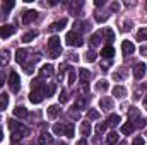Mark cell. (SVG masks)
<instances>
[{
  "label": "cell",
  "instance_id": "cell-1",
  "mask_svg": "<svg viewBox=\"0 0 147 145\" xmlns=\"http://www.w3.org/2000/svg\"><path fill=\"white\" fill-rule=\"evenodd\" d=\"M9 128L12 130V140L14 142H17L19 138H22V137H26L29 133V128H26L24 125H21V123H17L14 119H9Z\"/></svg>",
  "mask_w": 147,
  "mask_h": 145
},
{
  "label": "cell",
  "instance_id": "cell-2",
  "mask_svg": "<svg viewBox=\"0 0 147 145\" xmlns=\"http://www.w3.org/2000/svg\"><path fill=\"white\" fill-rule=\"evenodd\" d=\"M48 50H50V58H57L62 53V44H60V38L58 36H51L48 39Z\"/></svg>",
  "mask_w": 147,
  "mask_h": 145
},
{
  "label": "cell",
  "instance_id": "cell-3",
  "mask_svg": "<svg viewBox=\"0 0 147 145\" xmlns=\"http://www.w3.org/2000/svg\"><path fill=\"white\" fill-rule=\"evenodd\" d=\"M65 41H67L69 46H75V48H79V46L84 44V39H82V36H80L77 31H70V33L65 36Z\"/></svg>",
  "mask_w": 147,
  "mask_h": 145
},
{
  "label": "cell",
  "instance_id": "cell-4",
  "mask_svg": "<svg viewBox=\"0 0 147 145\" xmlns=\"http://www.w3.org/2000/svg\"><path fill=\"white\" fill-rule=\"evenodd\" d=\"M19 82H21L19 80V75L16 72H10V75H9V87H10L12 92H19V89H21V84Z\"/></svg>",
  "mask_w": 147,
  "mask_h": 145
},
{
  "label": "cell",
  "instance_id": "cell-5",
  "mask_svg": "<svg viewBox=\"0 0 147 145\" xmlns=\"http://www.w3.org/2000/svg\"><path fill=\"white\" fill-rule=\"evenodd\" d=\"M14 33H16V28L12 24H3L0 28V38H10Z\"/></svg>",
  "mask_w": 147,
  "mask_h": 145
},
{
  "label": "cell",
  "instance_id": "cell-6",
  "mask_svg": "<svg viewBox=\"0 0 147 145\" xmlns=\"http://www.w3.org/2000/svg\"><path fill=\"white\" fill-rule=\"evenodd\" d=\"M43 99H45V91H33V92L29 94V101H31L33 104H39Z\"/></svg>",
  "mask_w": 147,
  "mask_h": 145
},
{
  "label": "cell",
  "instance_id": "cell-7",
  "mask_svg": "<svg viewBox=\"0 0 147 145\" xmlns=\"http://www.w3.org/2000/svg\"><path fill=\"white\" fill-rule=\"evenodd\" d=\"M36 19H38L36 10H26V12L22 14V22H24V24H31V22L36 21Z\"/></svg>",
  "mask_w": 147,
  "mask_h": 145
},
{
  "label": "cell",
  "instance_id": "cell-8",
  "mask_svg": "<svg viewBox=\"0 0 147 145\" xmlns=\"http://www.w3.org/2000/svg\"><path fill=\"white\" fill-rule=\"evenodd\" d=\"M146 63H137L135 67H134V77L137 79V80H140L144 75H146Z\"/></svg>",
  "mask_w": 147,
  "mask_h": 145
},
{
  "label": "cell",
  "instance_id": "cell-9",
  "mask_svg": "<svg viewBox=\"0 0 147 145\" xmlns=\"http://www.w3.org/2000/svg\"><path fill=\"white\" fill-rule=\"evenodd\" d=\"M65 24H67V19H60V21L53 22V24L48 28V31H50V33H57V31H62V29L65 28Z\"/></svg>",
  "mask_w": 147,
  "mask_h": 145
},
{
  "label": "cell",
  "instance_id": "cell-10",
  "mask_svg": "<svg viewBox=\"0 0 147 145\" xmlns=\"http://www.w3.org/2000/svg\"><path fill=\"white\" fill-rule=\"evenodd\" d=\"M29 56V51L28 50H17L16 51V60H17V63H21V65H26V58Z\"/></svg>",
  "mask_w": 147,
  "mask_h": 145
},
{
  "label": "cell",
  "instance_id": "cell-11",
  "mask_svg": "<svg viewBox=\"0 0 147 145\" xmlns=\"http://www.w3.org/2000/svg\"><path fill=\"white\" fill-rule=\"evenodd\" d=\"M99 36H101V39L105 38L108 43H111V41H115V33L111 31L110 28H105L103 31H99Z\"/></svg>",
  "mask_w": 147,
  "mask_h": 145
},
{
  "label": "cell",
  "instance_id": "cell-12",
  "mask_svg": "<svg viewBox=\"0 0 147 145\" xmlns=\"http://www.w3.org/2000/svg\"><path fill=\"white\" fill-rule=\"evenodd\" d=\"M99 106H101V109L108 111V109L113 108V99H111V97H108V96L101 97V99H99Z\"/></svg>",
  "mask_w": 147,
  "mask_h": 145
},
{
  "label": "cell",
  "instance_id": "cell-13",
  "mask_svg": "<svg viewBox=\"0 0 147 145\" xmlns=\"http://www.w3.org/2000/svg\"><path fill=\"white\" fill-rule=\"evenodd\" d=\"M121 50H123L125 55H132V53L135 51V46H134L132 41H123V43H121Z\"/></svg>",
  "mask_w": 147,
  "mask_h": 145
},
{
  "label": "cell",
  "instance_id": "cell-14",
  "mask_svg": "<svg viewBox=\"0 0 147 145\" xmlns=\"http://www.w3.org/2000/svg\"><path fill=\"white\" fill-rule=\"evenodd\" d=\"M51 144H53V137L50 133H43L38 138V145H51Z\"/></svg>",
  "mask_w": 147,
  "mask_h": 145
},
{
  "label": "cell",
  "instance_id": "cell-15",
  "mask_svg": "<svg viewBox=\"0 0 147 145\" xmlns=\"http://www.w3.org/2000/svg\"><path fill=\"white\" fill-rule=\"evenodd\" d=\"M9 62H10V53H9V50H2V51H0V67H5Z\"/></svg>",
  "mask_w": 147,
  "mask_h": 145
},
{
  "label": "cell",
  "instance_id": "cell-16",
  "mask_svg": "<svg viewBox=\"0 0 147 145\" xmlns=\"http://www.w3.org/2000/svg\"><path fill=\"white\" fill-rule=\"evenodd\" d=\"M89 77H91V72H89L87 68H80V70H79V82H80V84H87Z\"/></svg>",
  "mask_w": 147,
  "mask_h": 145
},
{
  "label": "cell",
  "instance_id": "cell-17",
  "mask_svg": "<svg viewBox=\"0 0 147 145\" xmlns=\"http://www.w3.org/2000/svg\"><path fill=\"white\" fill-rule=\"evenodd\" d=\"M101 56H105V58H113V56H115V48H113L111 44H106V46L101 50Z\"/></svg>",
  "mask_w": 147,
  "mask_h": 145
},
{
  "label": "cell",
  "instance_id": "cell-18",
  "mask_svg": "<svg viewBox=\"0 0 147 145\" xmlns=\"http://www.w3.org/2000/svg\"><path fill=\"white\" fill-rule=\"evenodd\" d=\"M125 94H127V89L125 87H121V85H115L113 87V96L115 97L121 99V97H125Z\"/></svg>",
  "mask_w": 147,
  "mask_h": 145
},
{
  "label": "cell",
  "instance_id": "cell-19",
  "mask_svg": "<svg viewBox=\"0 0 147 145\" xmlns=\"http://www.w3.org/2000/svg\"><path fill=\"white\" fill-rule=\"evenodd\" d=\"M53 72H55L53 65H43V67H41V70H39L41 77H51V75H53Z\"/></svg>",
  "mask_w": 147,
  "mask_h": 145
},
{
  "label": "cell",
  "instance_id": "cell-20",
  "mask_svg": "<svg viewBox=\"0 0 147 145\" xmlns=\"http://www.w3.org/2000/svg\"><path fill=\"white\" fill-rule=\"evenodd\" d=\"M91 123L89 121H84L82 125H80V133H82V137H89L91 135Z\"/></svg>",
  "mask_w": 147,
  "mask_h": 145
},
{
  "label": "cell",
  "instance_id": "cell-21",
  "mask_svg": "<svg viewBox=\"0 0 147 145\" xmlns=\"http://www.w3.org/2000/svg\"><path fill=\"white\" fill-rule=\"evenodd\" d=\"M14 116H17V118H28V116H29V113H28V109H26V108L17 106V108L14 109Z\"/></svg>",
  "mask_w": 147,
  "mask_h": 145
},
{
  "label": "cell",
  "instance_id": "cell-22",
  "mask_svg": "<svg viewBox=\"0 0 147 145\" xmlns=\"http://www.w3.org/2000/svg\"><path fill=\"white\" fill-rule=\"evenodd\" d=\"M58 114H60V106L58 104H53V106L48 108V116L50 118H57Z\"/></svg>",
  "mask_w": 147,
  "mask_h": 145
},
{
  "label": "cell",
  "instance_id": "cell-23",
  "mask_svg": "<svg viewBox=\"0 0 147 145\" xmlns=\"http://www.w3.org/2000/svg\"><path fill=\"white\" fill-rule=\"evenodd\" d=\"M63 133H65V137H74V133H75V128H74L72 123H67V125L63 126Z\"/></svg>",
  "mask_w": 147,
  "mask_h": 145
},
{
  "label": "cell",
  "instance_id": "cell-24",
  "mask_svg": "<svg viewBox=\"0 0 147 145\" xmlns=\"http://www.w3.org/2000/svg\"><path fill=\"white\" fill-rule=\"evenodd\" d=\"M36 36H38L36 31H29V33H26V34L22 36V43H31V41H33Z\"/></svg>",
  "mask_w": 147,
  "mask_h": 145
},
{
  "label": "cell",
  "instance_id": "cell-25",
  "mask_svg": "<svg viewBox=\"0 0 147 145\" xmlns=\"http://www.w3.org/2000/svg\"><path fill=\"white\" fill-rule=\"evenodd\" d=\"M106 142H108V145L118 144V133H116V132H111V133H108V138H106Z\"/></svg>",
  "mask_w": 147,
  "mask_h": 145
},
{
  "label": "cell",
  "instance_id": "cell-26",
  "mask_svg": "<svg viewBox=\"0 0 147 145\" xmlns=\"http://www.w3.org/2000/svg\"><path fill=\"white\" fill-rule=\"evenodd\" d=\"M134 130H135V126H134L130 121H128L127 125H123V126H121V133H123V135H130Z\"/></svg>",
  "mask_w": 147,
  "mask_h": 145
},
{
  "label": "cell",
  "instance_id": "cell-27",
  "mask_svg": "<svg viewBox=\"0 0 147 145\" xmlns=\"http://www.w3.org/2000/svg\"><path fill=\"white\" fill-rule=\"evenodd\" d=\"M120 119H121V118H120L118 114H111L110 118H108V121H106V123H108V126H116V125L120 123Z\"/></svg>",
  "mask_w": 147,
  "mask_h": 145
},
{
  "label": "cell",
  "instance_id": "cell-28",
  "mask_svg": "<svg viewBox=\"0 0 147 145\" xmlns=\"http://www.w3.org/2000/svg\"><path fill=\"white\" fill-rule=\"evenodd\" d=\"M137 41H147V28H140L137 31Z\"/></svg>",
  "mask_w": 147,
  "mask_h": 145
},
{
  "label": "cell",
  "instance_id": "cell-29",
  "mask_svg": "<svg viewBox=\"0 0 147 145\" xmlns=\"http://www.w3.org/2000/svg\"><path fill=\"white\" fill-rule=\"evenodd\" d=\"M14 5H16V2H12V0H7V2H3V3H2V10L7 14L9 10H12V9H14Z\"/></svg>",
  "mask_w": 147,
  "mask_h": 145
},
{
  "label": "cell",
  "instance_id": "cell-30",
  "mask_svg": "<svg viewBox=\"0 0 147 145\" xmlns=\"http://www.w3.org/2000/svg\"><path fill=\"white\" fill-rule=\"evenodd\" d=\"M108 87H110V85H108V82H106V80H99V82L96 84V91H98V92H105Z\"/></svg>",
  "mask_w": 147,
  "mask_h": 145
},
{
  "label": "cell",
  "instance_id": "cell-31",
  "mask_svg": "<svg viewBox=\"0 0 147 145\" xmlns=\"http://www.w3.org/2000/svg\"><path fill=\"white\" fill-rule=\"evenodd\" d=\"M7 104H9V96L7 94H0V111H3L7 108Z\"/></svg>",
  "mask_w": 147,
  "mask_h": 145
},
{
  "label": "cell",
  "instance_id": "cell-32",
  "mask_svg": "<svg viewBox=\"0 0 147 145\" xmlns=\"http://www.w3.org/2000/svg\"><path fill=\"white\" fill-rule=\"evenodd\" d=\"M58 101H60V104H65V103L69 101V94H67V91H65V89L60 92V96H58Z\"/></svg>",
  "mask_w": 147,
  "mask_h": 145
},
{
  "label": "cell",
  "instance_id": "cell-33",
  "mask_svg": "<svg viewBox=\"0 0 147 145\" xmlns=\"http://www.w3.org/2000/svg\"><path fill=\"white\" fill-rule=\"evenodd\" d=\"M99 39H101V36H99V33H96V34H92V36H91V39H89V43H91V46H98V44H99Z\"/></svg>",
  "mask_w": 147,
  "mask_h": 145
},
{
  "label": "cell",
  "instance_id": "cell-34",
  "mask_svg": "<svg viewBox=\"0 0 147 145\" xmlns=\"http://www.w3.org/2000/svg\"><path fill=\"white\" fill-rule=\"evenodd\" d=\"M87 118H89V119H98V118H99V111L89 109V111H87Z\"/></svg>",
  "mask_w": 147,
  "mask_h": 145
},
{
  "label": "cell",
  "instance_id": "cell-35",
  "mask_svg": "<svg viewBox=\"0 0 147 145\" xmlns=\"http://www.w3.org/2000/svg\"><path fill=\"white\" fill-rule=\"evenodd\" d=\"M123 77H125V68H120L116 73H113V79L115 80H121Z\"/></svg>",
  "mask_w": 147,
  "mask_h": 145
},
{
  "label": "cell",
  "instance_id": "cell-36",
  "mask_svg": "<svg viewBox=\"0 0 147 145\" xmlns=\"http://www.w3.org/2000/svg\"><path fill=\"white\" fill-rule=\"evenodd\" d=\"M75 80H77V75H75V72L70 68V70H69V84L74 85V82H75Z\"/></svg>",
  "mask_w": 147,
  "mask_h": 145
},
{
  "label": "cell",
  "instance_id": "cell-37",
  "mask_svg": "<svg viewBox=\"0 0 147 145\" xmlns=\"http://www.w3.org/2000/svg\"><path fill=\"white\" fill-rule=\"evenodd\" d=\"M86 62H96V53L94 51L86 53Z\"/></svg>",
  "mask_w": 147,
  "mask_h": 145
},
{
  "label": "cell",
  "instance_id": "cell-38",
  "mask_svg": "<svg viewBox=\"0 0 147 145\" xmlns=\"http://www.w3.org/2000/svg\"><path fill=\"white\" fill-rule=\"evenodd\" d=\"M108 17H110L108 14H103V15H101V14H96V21H98V22H105V21H108Z\"/></svg>",
  "mask_w": 147,
  "mask_h": 145
},
{
  "label": "cell",
  "instance_id": "cell-39",
  "mask_svg": "<svg viewBox=\"0 0 147 145\" xmlns=\"http://www.w3.org/2000/svg\"><path fill=\"white\" fill-rule=\"evenodd\" d=\"M106 126H108V123H99V125L96 126V132H98V133H103V132L106 130Z\"/></svg>",
  "mask_w": 147,
  "mask_h": 145
},
{
  "label": "cell",
  "instance_id": "cell-40",
  "mask_svg": "<svg viewBox=\"0 0 147 145\" xmlns=\"http://www.w3.org/2000/svg\"><path fill=\"white\" fill-rule=\"evenodd\" d=\"M53 132H55L57 135H62V133H63V125H55V126H53Z\"/></svg>",
  "mask_w": 147,
  "mask_h": 145
},
{
  "label": "cell",
  "instance_id": "cell-41",
  "mask_svg": "<svg viewBox=\"0 0 147 145\" xmlns=\"http://www.w3.org/2000/svg\"><path fill=\"white\" fill-rule=\"evenodd\" d=\"M132 145H144V138H142V137H137V138L132 142Z\"/></svg>",
  "mask_w": 147,
  "mask_h": 145
},
{
  "label": "cell",
  "instance_id": "cell-42",
  "mask_svg": "<svg viewBox=\"0 0 147 145\" xmlns=\"http://www.w3.org/2000/svg\"><path fill=\"white\" fill-rule=\"evenodd\" d=\"M80 92H82V94H87V92H89V85H87V84H82V85H80Z\"/></svg>",
  "mask_w": 147,
  "mask_h": 145
},
{
  "label": "cell",
  "instance_id": "cell-43",
  "mask_svg": "<svg viewBox=\"0 0 147 145\" xmlns=\"http://www.w3.org/2000/svg\"><path fill=\"white\" fill-rule=\"evenodd\" d=\"M84 106H86V99H79L75 103V108H84Z\"/></svg>",
  "mask_w": 147,
  "mask_h": 145
},
{
  "label": "cell",
  "instance_id": "cell-44",
  "mask_svg": "<svg viewBox=\"0 0 147 145\" xmlns=\"http://www.w3.org/2000/svg\"><path fill=\"white\" fill-rule=\"evenodd\" d=\"M58 68H60V79H62V75H63V72L67 70V63H62V65H60Z\"/></svg>",
  "mask_w": 147,
  "mask_h": 145
},
{
  "label": "cell",
  "instance_id": "cell-45",
  "mask_svg": "<svg viewBox=\"0 0 147 145\" xmlns=\"http://www.w3.org/2000/svg\"><path fill=\"white\" fill-rule=\"evenodd\" d=\"M140 55L147 56V44H142V46H140Z\"/></svg>",
  "mask_w": 147,
  "mask_h": 145
},
{
  "label": "cell",
  "instance_id": "cell-46",
  "mask_svg": "<svg viewBox=\"0 0 147 145\" xmlns=\"http://www.w3.org/2000/svg\"><path fill=\"white\" fill-rule=\"evenodd\" d=\"M118 9H120V3H118V2H113V3H111V10H115V12H116Z\"/></svg>",
  "mask_w": 147,
  "mask_h": 145
},
{
  "label": "cell",
  "instance_id": "cell-47",
  "mask_svg": "<svg viewBox=\"0 0 147 145\" xmlns=\"http://www.w3.org/2000/svg\"><path fill=\"white\" fill-rule=\"evenodd\" d=\"M130 26H132V22H123V31H130Z\"/></svg>",
  "mask_w": 147,
  "mask_h": 145
},
{
  "label": "cell",
  "instance_id": "cell-48",
  "mask_svg": "<svg viewBox=\"0 0 147 145\" xmlns=\"http://www.w3.org/2000/svg\"><path fill=\"white\" fill-rule=\"evenodd\" d=\"M94 5H96V7H103V5H105V0H96Z\"/></svg>",
  "mask_w": 147,
  "mask_h": 145
},
{
  "label": "cell",
  "instance_id": "cell-49",
  "mask_svg": "<svg viewBox=\"0 0 147 145\" xmlns=\"http://www.w3.org/2000/svg\"><path fill=\"white\" fill-rule=\"evenodd\" d=\"M75 145H87V140H86V138H82V140H79Z\"/></svg>",
  "mask_w": 147,
  "mask_h": 145
},
{
  "label": "cell",
  "instance_id": "cell-50",
  "mask_svg": "<svg viewBox=\"0 0 147 145\" xmlns=\"http://www.w3.org/2000/svg\"><path fill=\"white\" fill-rule=\"evenodd\" d=\"M2 138H3V132H2V128H0V142H2Z\"/></svg>",
  "mask_w": 147,
  "mask_h": 145
},
{
  "label": "cell",
  "instance_id": "cell-51",
  "mask_svg": "<svg viewBox=\"0 0 147 145\" xmlns=\"http://www.w3.org/2000/svg\"><path fill=\"white\" fill-rule=\"evenodd\" d=\"M144 108L147 109V96H146V99H144Z\"/></svg>",
  "mask_w": 147,
  "mask_h": 145
},
{
  "label": "cell",
  "instance_id": "cell-52",
  "mask_svg": "<svg viewBox=\"0 0 147 145\" xmlns=\"http://www.w3.org/2000/svg\"><path fill=\"white\" fill-rule=\"evenodd\" d=\"M2 85H3V82H2V80H0V87H2Z\"/></svg>",
  "mask_w": 147,
  "mask_h": 145
},
{
  "label": "cell",
  "instance_id": "cell-53",
  "mask_svg": "<svg viewBox=\"0 0 147 145\" xmlns=\"http://www.w3.org/2000/svg\"><path fill=\"white\" fill-rule=\"evenodd\" d=\"M146 10H147V3H146Z\"/></svg>",
  "mask_w": 147,
  "mask_h": 145
},
{
  "label": "cell",
  "instance_id": "cell-54",
  "mask_svg": "<svg viewBox=\"0 0 147 145\" xmlns=\"http://www.w3.org/2000/svg\"><path fill=\"white\" fill-rule=\"evenodd\" d=\"M146 137H147V133H146Z\"/></svg>",
  "mask_w": 147,
  "mask_h": 145
}]
</instances>
